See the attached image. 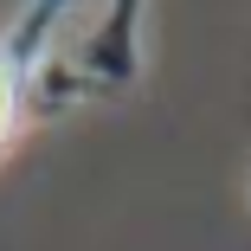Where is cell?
Instances as JSON below:
<instances>
[{
    "label": "cell",
    "instance_id": "1",
    "mask_svg": "<svg viewBox=\"0 0 251 251\" xmlns=\"http://www.w3.org/2000/svg\"><path fill=\"white\" fill-rule=\"evenodd\" d=\"M13 110H20V90H13V71L0 65V142H7V129H13Z\"/></svg>",
    "mask_w": 251,
    "mask_h": 251
}]
</instances>
